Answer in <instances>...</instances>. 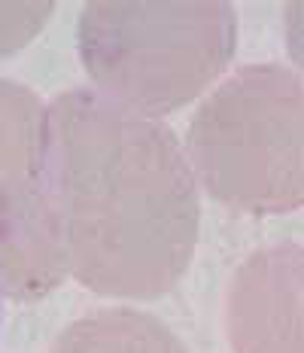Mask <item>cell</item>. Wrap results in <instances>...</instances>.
I'll use <instances>...</instances> for the list:
<instances>
[{
  "instance_id": "1",
  "label": "cell",
  "mask_w": 304,
  "mask_h": 353,
  "mask_svg": "<svg viewBox=\"0 0 304 353\" xmlns=\"http://www.w3.org/2000/svg\"><path fill=\"white\" fill-rule=\"evenodd\" d=\"M43 165L68 277L137 301L183 281L201 234V189L168 125L94 88H68L43 110Z\"/></svg>"
},
{
  "instance_id": "2",
  "label": "cell",
  "mask_w": 304,
  "mask_h": 353,
  "mask_svg": "<svg viewBox=\"0 0 304 353\" xmlns=\"http://www.w3.org/2000/svg\"><path fill=\"white\" fill-rule=\"evenodd\" d=\"M77 49L94 92L161 119L201 98L228 70L237 12L222 0H94L79 12Z\"/></svg>"
},
{
  "instance_id": "3",
  "label": "cell",
  "mask_w": 304,
  "mask_h": 353,
  "mask_svg": "<svg viewBox=\"0 0 304 353\" xmlns=\"http://www.w3.org/2000/svg\"><path fill=\"white\" fill-rule=\"evenodd\" d=\"M304 94L286 64H243L198 104L186 131L198 189L250 216H283L304 201Z\"/></svg>"
},
{
  "instance_id": "4",
  "label": "cell",
  "mask_w": 304,
  "mask_h": 353,
  "mask_svg": "<svg viewBox=\"0 0 304 353\" xmlns=\"http://www.w3.org/2000/svg\"><path fill=\"white\" fill-rule=\"evenodd\" d=\"M43 110L34 88L0 79V290L21 301L68 281L46 195Z\"/></svg>"
},
{
  "instance_id": "5",
  "label": "cell",
  "mask_w": 304,
  "mask_h": 353,
  "mask_svg": "<svg viewBox=\"0 0 304 353\" xmlns=\"http://www.w3.org/2000/svg\"><path fill=\"white\" fill-rule=\"evenodd\" d=\"M225 329L234 353H304L298 244L256 250L234 271L225 296Z\"/></svg>"
},
{
  "instance_id": "6",
  "label": "cell",
  "mask_w": 304,
  "mask_h": 353,
  "mask_svg": "<svg viewBox=\"0 0 304 353\" xmlns=\"http://www.w3.org/2000/svg\"><path fill=\"white\" fill-rule=\"evenodd\" d=\"M49 353H189V347L150 311L98 307L73 320Z\"/></svg>"
},
{
  "instance_id": "7",
  "label": "cell",
  "mask_w": 304,
  "mask_h": 353,
  "mask_svg": "<svg viewBox=\"0 0 304 353\" xmlns=\"http://www.w3.org/2000/svg\"><path fill=\"white\" fill-rule=\"evenodd\" d=\"M55 3H0V55L25 49L49 25Z\"/></svg>"
}]
</instances>
